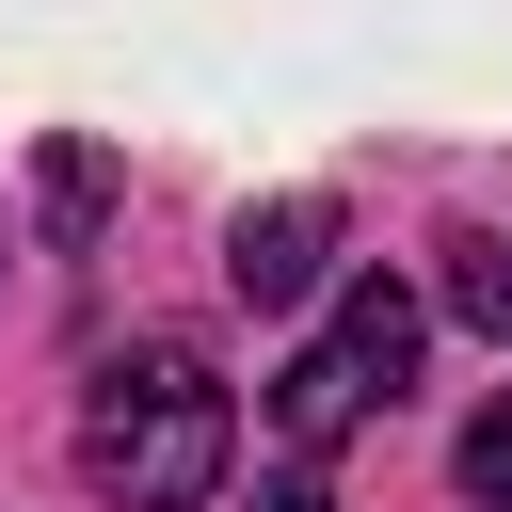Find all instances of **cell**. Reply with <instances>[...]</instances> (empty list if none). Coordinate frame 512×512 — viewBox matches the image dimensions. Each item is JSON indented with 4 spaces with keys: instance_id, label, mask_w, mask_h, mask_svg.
<instances>
[{
    "instance_id": "cell-1",
    "label": "cell",
    "mask_w": 512,
    "mask_h": 512,
    "mask_svg": "<svg viewBox=\"0 0 512 512\" xmlns=\"http://www.w3.org/2000/svg\"><path fill=\"white\" fill-rule=\"evenodd\" d=\"M224 448H240V400H224L208 352H176V336L112 352L96 400H80V464H96V496H128V512H192V496L224 480Z\"/></svg>"
},
{
    "instance_id": "cell-2",
    "label": "cell",
    "mask_w": 512,
    "mask_h": 512,
    "mask_svg": "<svg viewBox=\"0 0 512 512\" xmlns=\"http://www.w3.org/2000/svg\"><path fill=\"white\" fill-rule=\"evenodd\" d=\"M320 272H336V208H320V192H272V208L224 224V288H240V304H304Z\"/></svg>"
},
{
    "instance_id": "cell-3",
    "label": "cell",
    "mask_w": 512,
    "mask_h": 512,
    "mask_svg": "<svg viewBox=\"0 0 512 512\" xmlns=\"http://www.w3.org/2000/svg\"><path fill=\"white\" fill-rule=\"evenodd\" d=\"M368 400H400V368H416V288L400 272H352V304H336V336H320Z\"/></svg>"
},
{
    "instance_id": "cell-4",
    "label": "cell",
    "mask_w": 512,
    "mask_h": 512,
    "mask_svg": "<svg viewBox=\"0 0 512 512\" xmlns=\"http://www.w3.org/2000/svg\"><path fill=\"white\" fill-rule=\"evenodd\" d=\"M432 256H448V272H432V304H448L464 336H512V240H480V224H464V240H432Z\"/></svg>"
},
{
    "instance_id": "cell-5",
    "label": "cell",
    "mask_w": 512,
    "mask_h": 512,
    "mask_svg": "<svg viewBox=\"0 0 512 512\" xmlns=\"http://www.w3.org/2000/svg\"><path fill=\"white\" fill-rule=\"evenodd\" d=\"M464 496H480V512H512V384L464 416Z\"/></svg>"
},
{
    "instance_id": "cell-6",
    "label": "cell",
    "mask_w": 512,
    "mask_h": 512,
    "mask_svg": "<svg viewBox=\"0 0 512 512\" xmlns=\"http://www.w3.org/2000/svg\"><path fill=\"white\" fill-rule=\"evenodd\" d=\"M96 192H112V160L96 144H48V224H96Z\"/></svg>"
},
{
    "instance_id": "cell-7",
    "label": "cell",
    "mask_w": 512,
    "mask_h": 512,
    "mask_svg": "<svg viewBox=\"0 0 512 512\" xmlns=\"http://www.w3.org/2000/svg\"><path fill=\"white\" fill-rule=\"evenodd\" d=\"M256 512H336V496H320V480H304V464H288V480H272V496H256Z\"/></svg>"
}]
</instances>
